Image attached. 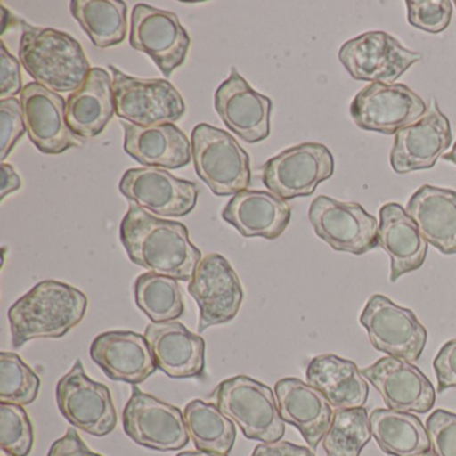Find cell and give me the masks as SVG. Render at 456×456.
<instances>
[{
	"label": "cell",
	"instance_id": "22",
	"mask_svg": "<svg viewBox=\"0 0 456 456\" xmlns=\"http://www.w3.org/2000/svg\"><path fill=\"white\" fill-rule=\"evenodd\" d=\"M157 367L172 379L200 378L205 372V340L183 322H153L145 330Z\"/></svg>",
	"mask_w": 456,
	"mask_h": 456
},
{
	"label": "cell",
	"instance_id": "33",
	"mask_svg": "<svg viewBox=\"0 0 456 456\" xmlns=\"http://www.w3.org/2000/svg\"><path fill=\"white\" fill-rule=\"evenodd\" d=\"M134 296L138 308L156 324L175 322L185 311L183 289L172 277L151 272L141 274L135 280Z\"/></svg>",
	"mask_w": 456,
	"mask_h": 456
},
{
	"label": "cell",
	"instance_id": "3",
	"mask_svg": "<svg viewBox=\"0 0 456 456\" xmlns=\"http://www.w3.org/2000/svg\"><path fill=\"white\" fill-rule=\"evenodd\" d=\"M20 61L37 84L55 93L76 92L92 70L79 42L55 28L25 25Z\"/></svg>",
	"mask_w": 456,
	"mask_h": 456
},
{
	"label": "cell",
	"instance_id": "31",
	"mask_svg": "<svg viewBox=\"0 0 456 456\" xmlns=\"http://www.w3.org/2000/svg\"><path fill=\"white\" fill-rule=\"evenodd\" d=\"M70 12L98 49L126 39L127 7L122 0H71Z\"/></svg>",
	"mask_w": 456,
	"mask_h": 456
},
{
	"label": "cell",
	"instance_id": "20",
	"mask_svg": "<svg viewBox=\"0 0 456 456\" xmlns=\"http://www.w3.org/2000/svg\"><path fill=\"white\" fill-rule=\"evenodd\" d=\"M362 376L378 389L389 410L427 413L434 408L436 392L426 375L410 362L383 357L362 368Z\"/></svg>",
	"mask_w": 456,
	"mask_h": 456
},
{
	"label": "cell",
	"instance_id": "41",
	"mask_svg": "<svg viewBox=\"0 0 456 456\" xmlns=\"http://www.w3.org/2000/svg\"><path fill=\"white\" fill-rule=\"evenodd\" d=\"M437 378V391L456 388V338L445 343L434 360Z\"/></svg>",
	"mask_w": 456,
	"mask_h": 456
},
{
	"label": "cell",
	"instance_id": "7",
	"mask_svg": "<svg viewBox=\"0 0 456 456\" xmlns=\"http://www.w3.org/2000/svg\"><path fill=\"white\" fill-rule=\"evenodd\" d=\"M335 161L327 146L306 142L287 149L263 167V183L274 196L284 200L312 196L317 186L330 180Z\"/></svg>",
	"mask_w": 456,
	"mask_h": 456
},
{
	"label": "cell",
	"instance_id": "32",
	"mask_svg": "<svg viewBox=\"0 0 456 456\" xmlns=\"http://www.w3.org/2000/svg\"><path fill=\"white\" fill-rule=\"evenodd\" d=\"M189 436L199 451L228 455L236 442L237 429L217 404L197 399L183 411Z\"/></svg>",
	"mask_w": 456,
	"mask_h": 456
},
{
	"label": "cell",
	"instance_id": "43",
	"mask_svg": "<svg viewBox=\"0 0 456 456\" xmlns=\"http://www.w3.org/2000/svg\"><path fill=\"white\" fill-rule=\"evenodd\" d=\"M252 456H316L311 448L293 444L289 442L261 443L253 451Z\"/></svg>",
	"mask_w": 456,
	"mask_h": 456
},
{
	"label": "cell",
	"instance_id": "25",
	"mask_svg": "<svg viewBox=\"0 0 456 456\" xmlns=\"http://www.w3.org/2000/svg\"><path fill=\"white\" fill-rule=\"evenodd\" d=\"M378 231V247L391 258V282L403 274L416 271L423 265L428 252V242L419 231L415 221L399 204L381 207Z\"/></svg>",
	"mask_w": 456,
	"mask_h": 456
},
{
	"label": "cell",
	"instance_id": "15",
	"mask_svg": "<svg viewBox=\"0 0 456 456\" xmlns=\"http://www.w3.org/2000/svg\"><path fill=\"white\" fill-rule=\"evenodd\" d=\"M130 46L148 54L169 78L185 62L191 38L175 12L140 4L132 12Z\"/></svg>",
	"mask_w": 456,
	"mask_h": 456
},
{
	"label": "cell",
	"instance_id": "38",
	"mask_svg": "<svg viewBox=\"0 0 456 456\" xmlns=\"http://www.w3.org/2000/svg\"><path fill=\"white\" fill-rule=\"evenodd\" d=\"M28 132L22 103L17 98L2 100L0 102V159H4L14 151L18 141Z\"/></svg>",
	"mask_w": 456,
	"mask_h": 456
},
{
	"label": "cell",
	"instance_id": "14",
	"mask_svg": "<svg viewBox=\"0 0 456 456\" xmlns=\"http://www.w3.org/2000/svg\"><path fill=\"white\" fill-rule=\"evenodd\" d=\"M124 429L133 442L156 451H178L191 439L180 408L137 387H133L132 396L125 405Z\"/></svg>",
	"mask_w": 456,
	"mask_h": 456
},
{
	"label": "cell",
	"instance_id": "44",
	"mask_svg": "<svg viewBox=\"0 0 456 456\" xmlns=\"http://www.w3.org/2000/svg\"><path fill=\"white\" fill-rule=\"evenodd\" d=\"M22 188V180L12 165L2 164V185H0V200L6 199L9 194L15 193Z\"/></svg>",
	"mask_w": 456,
	"mask_h": 456
},
{
	"label": "cell",
	"instance_id": "11",
	"mask_svg": "<svg viewBox=\"0 0 456 456\" xmlns=\"http://www.w3.org/2000/svg\"><path fill=\"white\" fill-rule=\"evenodd\" d=\"M308 216L314 233L338 252L360 256L378 247L379 221L362 205L319 196Z\"/></svg>",
	"mask_w": 456,
	"mask_h": 456
},
{
	"label": "cell",
	"instance_id": "12",
	"mask_svg": "<svg viewBox=\"0 0 456 456\" xmlns=\"http://www.w3.org/2000/svg\"><path fill=\"white\" fill-rule=\"evenodd\" d=\"M427 109L426 102L405 85L370 84L357 93L349 113L360 129L394 135L418 122Z\"/></svg>",
	"mask_w": 456,
	"mask_h": 456
},
{
	"label": "cell",
	"instance_id": "45",
	"mask_svg": "<svg viewBox=\"0 0 456 456\" xmlns=\"http://www.w3.org/2000/svg\"><path fill=\"white\" fill-rule=\"evenodd\" d=\"M177 456H228L218 455V453L207 452V451H185V452L178 453Z\"/></svg>",
	"mask_w": 456,
	"mask_h": 456
},
{
	"label": "cell",
	"instance_id": "35",
	"mask_svg": "<svg viewBox=\"0 0 456 456\" xmlns=\"http://www.w3.org/2000/svg\"><path fill=\"white\" fill-rule=\"evenodd\" d=\"M41 379L20 354H0V400L9 404L28 405L38 396Z\"/></svg>",
	"mask_w": 456,
	"mask_h": 456
},
{
	"label": "cell",
	"instance_id": "30",
	"mask_svg": "<svg viewBox=\"0 0 456 456\" xmlns=\"http://www.w3.org/2000/svg\"><path fill=\"white\" fill-rule=\"evenodd\" d=\"M373 439L392 456H419L431 451L428 432L418 416L376 408L370 415Z\"/></svg>",
	"mask_w": 456,
	"mask_h": 456
},
{
	"label": "cell",
	"instance_id": "47",
	"mask_svg": "<svg viewBox=\"0 0 456 456\" xmlns=\"http://www.w3.org/2000/svg\"><path fill=\"white\" fill-rule=\"evenodd\" d=\"M0 456H12V453L7 452V451L2 450L0 451Z\"/></svg>",
	"mask_w": 456,
	"mask_h": 456
},
{
	"label": "cell",
	"instance_id": "2",
	"mask_svg": "<svg viewBox=\"0 0 456 456\" xmlns=\"http://www.w3.org/2000/svg\"><path fill=\"white\" fill-rule=\"evenodd\" d=\"M87 305L86 295L71 285L55 280L39 282L9 309L12 346L63 338L84 320Z\"/></svg>",
	"mask_w": 456,
	"mask_h": 456
},
{
	"label": "cell",
	"instance_id": "27",
	"mask_svg": "<svg viewBox=\"0 0 456 456\" xmlns=\"http://www.w3.org/2000/svg\"><path fill=\"white\" fill-rule=\"evenodd\" d=\"M405 210L428 244L443 255H455L456 191L423 185L411 197Z\"/></svg>",
	"mask_w": 456,
	"mask_h": 456
},
{
	"label": "cell",
	"instance_id": "9",
	"mask_svg": "<svg viewBox=\"0 0 456 456\" xmlns=\"http://www.w3.org/2000/svg\"><path fill=\"white\" fill-rule=\"evenodd\" d=\"M338 60L356 81L394 85L421 60V54L405 49L384 31H370L346 42L338 52Z\"/></svg>",
	"mask_w": 456,
	"mask_h": 456
},
{
	"label": "cell",
	"instance_id": "10",
	"mask_svg": "<svg viewBox=\"0 0 456 456\" xmlns=\"http://www.w3.org/2000/svg\"><path fill=\"white\" fill-rule=\"evenodd\" d=\"M57 403L63 418L93 436H105L117 426V411L110 389L92 380L81 360L61 378Z\"/></svg>",
	"mask_w": 456,
	"mask_h": 456
},
{
	"label": "cell",
	"instance_id": "17",
	"mask_svg": "<svg viewBox=\"0 0 456 456\" xmlns=\"http://www.w3.org/2000/svg\"><path fill=\"white\" fill-rule=\"evenodd\" d=\"M23 116L28 138L44 154H62L79 148L84 141L69 126L66 117L68 101L58 93L31 82L20 93Z\"/></svg>",
	"mask_w": 456,
	"mask_h": 456
},
{
	"label": "cell",
	"instance_id": "18",
	"mask_svg": "<svg viewBox=\"0 0 456 456\" xmlns=\"http://www.w3.org/2000/svg\"><path fill=\"white\" fill-rule=\"evenodd\" d=\"M452 143L450 121L432 100L426 114L395 134L389 161L399 175L432 169Z\"/></svg>",
	"mask_w": 456,
	"mask_h": 456
},
{
	"label": "cell",
	"instance_id": "37",
	"mask_svg": "<svg viewBox=\"0 0 456 456\" xmlns=\"http://www.w3.org/2000/svg\"><path fill=\"white\" fill-rule=\"evenodd\" d=\"M405 4L408 23L426 33H442L452 18V2L448 0H407Z\"/></svg>",
	"mask_w": 456,
	"mask_h": 456
},
{
	"label": "cell",
	"instance_id": "6",
	"mask_svg": "<svg viewBox=\"0 0 456 456\" xmlns=\"http://www.w3.org/2000/svg\"><path fill=\"white\" fill-rule=\"evenodd\" d=\"M116 114L129 124L148 127L175 124L185 114V102L165 79H140L110 66Z\"/></svg>",
	"mask_w": 456,
	"mask_h": 456
},
{
	"label": "cell",
	"instance_id": "13",
	"mask_svg": "<svg viewBox=\"0 0 456 456\" xmlns=\"http://www.w3.org/2000/svg\"><path fill=\"white\" fill-rule=\"evenodd\" d=\"M188 290L200 308V333L233 320L244 298L236 271L217 253L202 257L189 281Z\"/></svg>",
	"mask_w": 456,
	"mask_h": 456
},
{
	"label": "cell",
	"instance_id": "28",
	"mask_svg": "<svg viewBox=\"0 0 456 456\" xmlns=\"http://www.w3.org/2000/svg\"><path fill=\"white\" fill-rule=\"evenodd\" d=\"M114 114L113 79L103 69H92L84 85L68 98L69 126L82 140L94 138L105 130Z\"/></svg>",
	"mask_w": 456,
	"mask_h": 456
},
{
	"label": "cell",
	"instance_id": "49",
	"mask_svg": "<svg viewBox=\"0 0 456 456\" xmlns=\"http://www.w3.org/2000/svg\"><path fill=\"white\" fill-rule=\"evenodd\" d=\"M455 4V7H456V2H455V4Z\"/></svg>",
	"mask_w": 456,
	"mask_h": 456
},
{
	"label": "cell",
	"instance_id": "36",
	"mask_svg": "<svg viewBox=\"0 0 456 456\" xmlns=\"http://www.w3.org/2000/svg\"><path fill=\"white\" fill-rule=\"evenodd\" d=\"M34 428L22 405L0 404V447L12 456H28L33 450Z\"/></svg>",
	"mask_w": 456,
	"mask_h": 456
},
{
	"label": "cell",
	"instance_id": "48",
	"mask_svg": "<svg viewBox=\"0 0 456 456\" xmlns=\"http://www.w3.org/2000/svg\"><path fill=\"white\" fill-rule=\"evenodd\" d=\"M389 456H392V455H389ZM419 456H436V455H435V453L432 452V451H429V452L421 453V455H419Z\"/></svg>",
	"mask_w": 456,
	"mask_h": 456
},
{
	"label": "cell",
	"instance_id": "34",
	"mask_svg": "<svg viewBox=\"0 0 456 456\" xmlns=\"http://www.w3.org/2000/svg\"><path fill=\"white\" fill-rule=\"evenodd\" d=\"M372 437L367 410H336L322 437V448L327 456H360Z\"/></svg>",
	"mask_w": 456,
	"mask_h": 456
},
{
	"label": "cell",
	"instance_id": "46",
	"mask_svg": "<svg viewBox=\"0 0 456 456\" xmlns=\"http://www.w3.org/2000/svg\"><path fill=\"white\" fill-rule=\"evenodd\" d=\"M442 159H444V161L452 162L456 167V142L455 145L452 146V149H451L450 153L444 154Z\"/></svg>",
	"mask_w": 456,
	"mask_h": 456
},
{
	"label": "cell",
	"instance_id": "29",
	"mask_svg": "<svg viewBox=\"0 0 456 456\" xmlns=\"http://www.w3.org/2000/svg\"><path fill=\"white\" fill-rule=\"evenodd\" d=\"M306 381L319 389L336 410H354L367 404L370 387L351 360L320 354L309 362Z\"/></svg>",
	"mask_w": 456,
	"mask_h": 456
},
{
	"label": "cell",
	"instance_id": "1",
	"mask_svg": "<svg viewBox=\"0 0 456 456\" xmlns=\"http://www.w3.org/2000/svg\"><path fill=\"white\" fill-rule=\"evenodd\" d=\"M119 234L130 260L151 273L191 281L202 260L183 224L162 220L133 202Z\"/></svg>",
	"mask_w": 456,
	"mask_h": 456
},
{
	"label": "cell",
	"instance_id": "23",
	"mask_svg": "<svg viewBox=\"0 0 456 456\" xmlns=\"http://www.w3.org/2000/svg\"><path fill=\"white\" fill-rule=\"evenodd\" d=\"M280 415L303 435L312 450H316L332 421L333 410L327 397L311 384L285 378L274 386Z\"/></svg>",
	"mask_w": 456,
	"mask_h": 456
},
{
	"label": "cell",
	"instance_id": "40",
	"mask_svg": "<svg viewBox=\"0 0 456 456\" xmlns=\"http://www.w3.org/2000/svg\"><path fill=\"white\" fill-rule=\"evenodd\" d=\"M0 98L9 100L22 93L20 61L10 54L4 42L0 45Z\"/></svg>",
	"mask_w": 456,
	"mask_h": 456
},
{
	"label": "cell",
	"instance_id": "19",
	"mask_svg": "<svg viewBox=\"0 0 456 456\" xmlns=\"http://www.w3.org/2000/svg\"><path fill=\"white\" fill-rule=\"evenodd\" d=\"M215 109L225 126L245 142H261L271 134L272 101L253 90L234 68L216 92Z\"/></svg>",
	"mask_w": 456,
	"mask_h": 456
},
{
	"label": "cell",
	"instance_id": "8",
	"mask_svg": "<svg viewBox=\"0 0 456 456\" xmlns=\"http://www.w3.org/2000/svg\"><path fill=\"white\" fill-rule=\"evenodd\" d=\"M360 324L367 330L373 348L405 362H418L426 348L427 330L411 309L383 295L365 304Z\"/></svg>",
	"mask_w": 456,
	"mask_h": 456
},
{
	"label": "cell",
	"instance_id": "21",
	"mask_svg": "<svg viewBox=\"0 0 456 456\" xmlns=\"http://www.w3.org/2000/svg\"><path fill=\"white\" fill-rule=\"evenodd\" d=\"M90 356L109 379L133 386L143 383L159 368L145 335L132 330L101 333L90 346Z\"/></svg>",
	"mask_w": 456,
	"mask_h": 456
},
{
	"label": "cell",
	"instance_id": "26",
	"mask_svg": "<svg viewBox=\"0 0 456 456\" xmlns=\"http://www.w3.org/2000/svg\"><path fill=\"white\" fill-rule=\"evenodd\" d=\"M289 205L271 191H244L234 194L223 218L244 237L276 240L290 223Z\"/></svg>",
	"mask_w": 456,
	"mask_h": 456
},
{
	"label": "cell",
	"instance_id": "5",
	"mask_svg": "<svg viewBox=\"0 0 456 456\" xmlns=\"http://www.w3.org/2000/svg\"><path fill=\"white\" fill-rule=\"evenodd\" d=\"M191 157L197 175L216 196H234L249 188V154L229 133L197 125L191 133Z\"/></svg>",
	"mask_w": 456,
	"mask_h": 456
},
{
	"label": "cell",
	"instance_id": "4",
	"mask_svg": "<svg viewBox=\"0 0 456 456\" xmlns=\"http://www.w3.org/2000/svg\"><path fill=\"white\" fill-rule=\"evenodd\" d=\"M215 395L218 408L234 421L250 440L274 443L285 434L276 395L265 384L239 375L218 384Z\"/></svg>",
	"mask_w": 456,
	"mask_h": 456
},
{
	"label": "cell",
	"instance_id": "16",
	"mask_svg": "<svg viewBox=\"0 0 456 456\" xmlns=\"http://www.w3.org/2000/svg\"><path fill=\"white\" fill-rule=\"evenodd\" d=\"M119 191L127 201L157 217H183L196 208L199 186L161 167H138L125 173Z\"/></svg>",
	"mask_w": 456,
	"mask_h": 456
},
{
	"label": "cell",
	"instance_id": "42",
	"mask_svg": "<svg viewBox=\"0 0 456 456\" xmlns=\"http://www.w3.org/2000/svg\"><path fill=\"white\" fill-rule=\"evenodd\" d=\"M47 456H102L93 452L84 440L79 436L76 428H69L65 436L53 443Z\"/></svg>",
	"mask_w": 456,
	"mask_h": 456
},
{
	"label": "cell",
	"instance_id": "24",
	"mask_svg": "<svg viewBox=\"0 0 456 456\" xmlns=\"http://www.w3.org/2000/svg\"><path fill=\"white\" fill-rule=\"evenodd\" d=\"M121 125L125 151L143 167L175 170L191 164V141L175 124L142 127L121 121Z\"/></svg>",
	"mask_w": 456,
	"mask_h": 456
},
{
	"label": "cell",
	"instance_id": "39",
	"mask_svg": "<svg viewBox=\"0 0 456 456\" xmlns=\"http://www.w3.org/2000/svg\"><path fill=\"white\" fill-rule=\"evenodd\" d=\"M431 451L436 456H456V413L434 411L427 419Z\"/></svg>",
	"mask_w": 456,
	"mask_h": 456
}]
</instances>
